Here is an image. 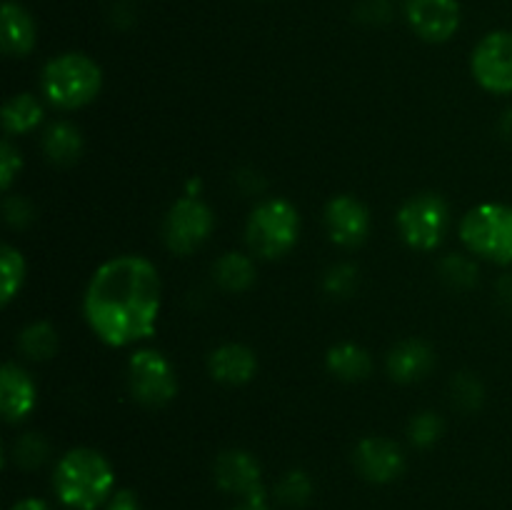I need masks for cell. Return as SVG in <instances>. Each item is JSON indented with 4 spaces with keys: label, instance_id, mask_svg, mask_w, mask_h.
I'll list each match as a JSON object with an SVG mask.
<instances>
[{
    "label": "cell",
    "instance_id": "obj_1",
    "mask_svg": "<svg viewBox=\"0 0 512 510\" xmlns=\"http://www.w3.org/2000/svg\"><path fill=\"white\" fill-rule=\"evenodd\" d=\"M163 305V280L143 255H115L95 268L83 295L90 330L110 348L153 338Z\"/></svg>",
    "mask_w": 512,
    "mask_h": 510
},
{
    "label": "cell",
    "instance_id": "obj_2",
    "mask_svg": "<svg viewBox=\"0 0 512 510\" xmlns=\"http://www.w3.org/2000/svg\"><path fill=\"white\" fill-rule=\"evenodd\" d=\"M53 490L68 510H98L115 495V470L100 450L70 448L55 465Z\"/></svg>",
    "mask_w": 512,
    "mask_h": 510
},
{
    "label": "cell",
    "instance_id": "obj_3",
    "mask_svg": "<svg viewBox=\"0 0 512 510\" xmlns=\"http://www.w3.org/2000/svg\"><path fill=\"white\" fill-rule=\"evenodd\" d=\"M103 88V68L90 55L70 50L45 63L40 73L43 98L58 110H78L93 103Z\"/></svg>",
    "mask_w": 512,
    "mask_h": 510
},
{
    "label": "cell",
    "instance_id": "obj_4",
    "mask_svg": "<svg viewBox=\"0 0 512 510\" xmlns=\"http://www.w3.org/2000/svg\"><path fill=\"white\" fill-rule=\"evenodd\" d=\"M300 238V213L290 200L265 198L255 205L245 223V243L255 258L278 260L295 248Z\"/></svg>",
    "mask_w": 512,
    "mask_h": 510
},
{
    "label": "cell",
    "instance_id": "obj_5",
    "mask_svg": "<svg viewBox=\"0 0 512 510\" xmlns=\"http://www.w3.org/2000/svg\"><path fill=\"white\" fill-rule=\"evenodd\" d=\"M460 240L468 253L498 265H512V205L480 203L460 220Z\"/></svg>",
    "mask_w": 512,
    "mask_h": 510
},
{
    "label": "cell",
    "instance_id": "obj_6",
    "mask_svg": "<svg viewBox=\"0 0 512 510\" xmlns=\"http://www.w3.org/2000/svg\"><path fill=\"white\" fill-rule=\"evenodd\" d=\"M398 233L405 245L420 253L440 248L450 228V205L438 193H418L398 210Z\"/></svg>",
    "mask_w": 512,
    "mask_h": 510
},
{
    "label": "cell",
    "instance_id": "obj_7",
    "mask_svg": "<svg viewBox=\"0 0 512 510\" xmlns=\"http://www.w3.org/2000/svg\"><path fill=\"white\" fill-rule=\"evenodd\" d=\"M215 230V213L203 198L188 195L175 200L165 213L160 235L170 253L190 255L198 248H203Z\"/></svg>",
    "mask_w": 512,
    "mask_h": 510
},
{
    "label": "cell",
    "instance_id": "obj_8",
    "mask_svg": "<svg viewBox=\"0 0 512 510\" xmlns=\"http://www.w3.org/2000/svg\"><path fill=\"white\" fill-rule=\"evenodd\" d=\"M128 390L143 408H165L178 395V373L160 350L138 348L128 360Z\"/></svg>",
    "mask_w": 512,
    "mask_h": 510
},
{
    "label": "cell",
    "instance_id": "obj_9",
    "mask_svg": "<svg viewBox=\"0 0 512 510\" xmlns=\"http://www.w3.org/2000/svg\"><path fill=\"white\" fill-rule=\"evenodd\" d=\"M475 83L493 95L512 93V33L493 30L485 35L470 58Z\"/></svg>",
    "mask_w": 512,
    "mask_h": 510
},
{
    "label": "cell",
    "instance_id": "obj_10",
    "mask_svg": "<svg viewBox=\"0 0 512 510\" xmlns=\"http://www.w3.org/2000/svg\"><path fill=\"white\" fill-rule=\"evenodd\" d=\"M215 483L220 490L235 495L243 503H265L263 468L248 450L228 448L215 458Z\"/></svg>",
    "mask_w": 512,
    "mask_h": 510
},
{
    "label": "cell",
    "instance_id": "obj_11",
    "mask_svg": "<svg viewBox=\"0 0 512 510\" xmlns=\"http://www.w3.org/2000/svg\"><path fill=\"white\" fill-rule=\"evenodd\" d=\"M325 233L330 243L338 248L353 250L368 240L370 235V210L355 195H335L323 213Z\"/></svg>",
    "mask_w": 512,
    "mask_h": 510
},
{
    "label": "cell",
    "instance_id": "obj_12",
    "mask_svg": "<svg viewBox=\"0 0 512 510\" xmlns=\"http://www.w3.org/2000/svg\"><path fill=\"white\" fill-rule=\"evenodd\" d=\"M405 18L425 43H448L460 28V0H405Z\"/></svg>",
    "mask_w": 512,
    "mask_h": 510
},
{
    "label": "cell",
    "instance_id": "obj_13",
    "mask_svg": "<svg viewBox=\"0 0 512 510\" xmlns=\"http://www.w3.org/2000/svg\"><path fill=\"white\" fill-rule=\"evenodd\" d=\"M355 470L370 483H393L405 470V453L395 440L383 435H368L353 450Z\"/></svg>",
    "mask_w": 512,
    "mask_h": 510
},
{
    "label": "cell",
    "instance_id": "obj_14",
    "mask_svg": "<svg viewBox=\"0 0 512 510\" xmlns=\"http://www.w3.org/2000/svg\"><path fill=\"white\" fill-rule=\"evenodd\" d=\"M38 405V385L33 375L18 363H5L0 370V410L8 423H23Z\"/></svg>",
    "mask_w": 512,
    "mask_h": 510
},
{
    "label": "cell",
    "instance_id": "obj_15",
    "mask_svg": "<svg viewBox=\"0 0 512 510\" xmlns=\"http://www.w3.org/2000/svg\"><path fill=\"white\" fill-rule=\"evenodd\" d=\"M208 373L215 383L238 388V385L250 383L255 378V373H258V355H255L253 348L243 343L218 345L208 355Z\"/></svg>",
    "mask_w": 512,
    "mask_h": 510
},
{
    "label": "cell",
    "instance_id": "obj_16",
    "mask_svg": "<svg viewBox=\"0 0 512 510\" xmlns=\"http://www.w3.org/2000/svg\"><path fill=\"white\" fill-rule=\"evenodd\" d=\"M435 368V350L420 338H405L388 353V375L395 383H418Z\"/></svg>",
    "mask_w": 512,
    "mask_h": 510
},
{
    "label": "cell",
    "instance_id": "obj_17",
    "mask_svg": "<svg viewBox=\"0 0 512 510\" xmlns=\"http://www.w3.org/2000/svg\"><path fill=\"white\" fill-rule=\"evenodd\" d=\"M38 28H35L33 15L18 0H5L3 15H0V43L5 55L10 58H25L35 48Z\"/></svg>",
    "mask_w": 512,
    "mask_h": 510
},
{
    "label": "cell",
    "instance_id": "obj_18",
    "mask_svg": "<svg viewBox=\"0 0 512 510\" xmlns=\"http://www.w3.org/2000/svg\"><path fill=\"white\" fill-rule=\"evenodd\" d=\"M325 368L343 383H360L368 380L373 373V355L358 343H335L325 353Z\"/></svg>",
    "mask_w": 512,
    "mask_h": 510
},
{
    "label": "cell",
    "instance_id": "obj_19",
    "mask_svg": "<svg viewBox=\"0 0 512 510\" xmlns=\"http://www.w3.org/2000/svg\"><path fill=\"white\" fill-rule=\"evenodd\" d=\"M213 280L218 288L228 290V293H245L258 280L255 260L240 250H228L213 263Z\"/></svg>",
    "mask_w": 512,
    "mask_h": 510
},
{
    "label": "cell",
    "instance_id": "obj_20",
    "mask_svg": "<svg viewBox=\"0 0 512 510\" xmlns=\"http://www.w3.org/2000/svg\"><path fill=\"white\" fill-rule=\"evenodd\" d=\"M43 153L53 165H73L83 153V135L68 120H58L43 133Z\"/></svg>",
    "mask_w": 512,
    "mask_h": 510
},
{
    "label": "cell",
    "instance_id": "obj_21",
    "mask_svg": "<svg viewBox=\"0 0 512 510\" xmlns=\"http://www.w3.org/2000/svg\"><path fill=\"white\" fill-rule=\"evenodd\" d=\"M3 130L5 138H13V135H25L33 133L45 118V110L40 98H35L33 93H18L3 105Z\"/></svg>",
    "mask_w": 512,
    "mask_h": 510
},
{
    "label": "cell",
    "instance_id": "obj_22",
    "mask_svg": "<svg viewBox=\"0 0 512 510\" xmlns=\"http://www.w3.org/2000/svg\"><path fill=\"white\" fill-rule=\"evenodd\" d=\"M60 348V335L48 320H35L18 333V350L28 360H50Z\"/></svg>",
    "mask_w": 512,
    "mask_h": 510
},
{
    "label": "cell",
    "instance_id": "obj_23",
    "mask_svg": "<svg viewBox=\"0 0 512 510\" xmlns=\"http://www.w3.org/2000/svg\"><path fill=\"white\" fill-rule=\"evenodd\" d=\"M440 278L455 290H470L478 285V265L468 255L450 253L440 260Z\"/></svg>",
    "mask_w": 512,
    "mask_h": 510
},
{
    "label": "cell",
    "instance_id": "obj_24",
    "mask_svg": "<svg viewBox=\"0 0 512 510\" xmlns=\"http://www.w3.org/2000/svg\"><path fill=\"white\" fill-rule=\"evenodd\" d=\"M0 265H3V295H0V303L8 305L25 283V258L18 248L5 243L3 250H0Z\"/></svg>",
    "mask_w": 512,
    "mask_h": 510
},
{
    "label": "cell",
    "instance_id": "obj_25",
    "mask_svg": "<svg viewBox=\"0 0 512 510\" xmlns=\"http://www.w3.org/2000/svg\"><path fill=\"white\" fill-rule=\"evenodd\" d=\"M275 495L288 508H303L310 500V495H313V480H310V475L305 470H288L278 480V485H275Z\"/></svg>",
    "mask_w": 512,
    "mask_h": 510
},
{
    "label": "cell",
    "instance_id": "obj_26",
    "mask_svg": "<svg viewBox=\"0 0 512 510\" xmlns=\"http://www.w3.org/2000/svg\"><path fill=\"white\" fill-rule=\"evenodd\" d=\"M48 455L50 445L40 433H23L13 443V460L18 463V468H38V465H43L48 460Z\"/></svg>",
    "mask_w": 512,
    "mask_h": 510
},
{
    "label": "cell",
    "instance_id": "obj_27",
    "mask_svg": "<svg viewBox=\"0 0 512 510\" xmlns=\"http://www.w3.org/2000/svg\"><path fill=\"white\" fill-rule=\"evenodd\" d=\"M443 418L435 410H423V413L413 415L408 425V438L415 448H433L440 438H443Z\"/></svg>",
    "mask_w": 512,
    "mask_h": 510
},
{
    "label": "cell",
    "instance_id": "obj_28",
    "mask_svg": "<svg viewBox=\"0 0 512 510\" xmlns=\"http://www.w3.org/2000/svg\"><path fill=\"white\" fill-rule=\"evenodd\" d=\"M450 398H453L455 408L465 410V413H475L483 405L485 388L473 373H458L450 383Z\"/></svg>",
    "mask_w": 512,
    "mask_h": 510
},
{
    "label": "cell",
    "instance_id": "obj_29",
    "mask_svg": "<svg viewBox=\"0 0 512 510\" xmlns=\"http://www.w3.org/2000/svg\"><path fill=\"white\" fill-rule=\"evenodd\" d=\"M360 283V273L353 263H335L325 270L323 290L333 298H350Z\"/></svg>",
    "mask_w": 512,
    "mask_h": 510
},
{
    "label": "cell",
    "instance_id": "obj_30",
    "mask_svg": "<svg viewBox=\"0 0 512 510\" xmlns=\"http://www.w3.org/2000/svg\"><path fill=\"white\" fill-rule=\"evenodd\" d=\"M20 168H23L20 150L10 143V138H5L3 145H0V188L10 190V185H13Z\"/></svg>",
    "mask_w": 512,
    "mask_h": 510
},
{
    "label": "cell",
    "instance_id": "obj_31",
    "mask_svg": "<svg viewBox=\"0 0 512 510\" xmlns=\"http://www.w3.org/2000/svg\"><path fill=\"white\" fill-rule=\"evenodd\" d=\"M3 213H5V220H8L13 228H25V225L35 218V210H33V205H30V200L20 198V195L5 198Z\"/></svg>",
    "mask_w": 512,
    "mask_h": 510
},
{
    "label": "cell",
    "instance_id": "obj_32",
    "mask_svg": "<svg viewBox=\"0 0 512 510\" xmlns=\"http://www.w3.org/2000/svg\"><path fill=\"white\" fill-rule=\"evenodd\" d=\"M390 15H393V5H390V0H363V3H358V18L363 20V23H370V25L388 23Z\"/></svg>",
    "mask_w": 512,
    "mask_h": 510
},
{
    "label": "cell",
    "instance_id": "obj_33",
    "mask_svg": "<svg viewBox=\"0 0 512 510\" xmlns=\"http://www.w3.org/2000/svg\"><path fill=\"white\" fill-rule=\"evenodd\" d=\"M105 510H143V505H140L138 495H135L133 490H118V493L108 500Z\"/></svg>",
    "mask_w": 512,
    "mask_h": 510
},
{
    "label": "cell",
    "instance_id": "obj_34",
    "mask_svg": "<svg viewBox=\"0 0 512 510\" xmlns=\"http://www.w3.org/2000/svg\"><path fill=\"white\" fill-rule=\"evenodd\" d=\"M498 300L505 310L512 315V275H505L498 283Z\"/></svg>",
    "mask_w": 512,
    "mask_h": 510
},
{
    "label": "cell",
    "instance_id": "obj_35",
    "mask_svg": "<svg viewBox=\"0 0 512 510\" xmlns=\"http://www.w3.org/2000/svg\"><path fill=\"white\" fill-rule=\"evenodd\" d=\"M10 510H50V505L40 498H23L18 500Z\"/></svg>",
    "mask_w": 512,
    "mask_h": 510
},
{
    "label": "cell",
    "instance_id": "obj_36",
    "mask_svg": "<svg viewBox=\"0 0 512 510\" xmlns=\"http://www.w3.org/2000/svg\"><path fill=\"white\" fill-rule=\"evenodd\" d=\"M233 510H270L268 503H240L238 508Z\"/></svg>",
    "mask_w": 512,
    "mask_h": 510
},
{
    "label": "cell",
    "instance_id": "obj_37",
    "mask_svg": "<svg viewBox=\"0 0 512 510\" xmlns=\"http://www.w3.org/2000/svg\"><path fill=\"white\" fill-rule=\"evenodd\" d=\"M503 133L508 135V138H512V110H508L503 118Z\"/></svg>",
    "mask_w": 512,
    "mask_h": 510
}]
</instances>
